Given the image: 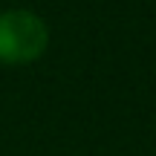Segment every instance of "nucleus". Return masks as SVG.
Masks as SVG:
<instances>
[{"label": "nucleus", "mask_w": 156, "mask_h": 156, "mask_svg": "<svg viewBox=\"0 0 156 156\" xmlns=\"http://www.w3.org/2000/svg\"><path fill=\"white\" fill-rule=\"evenodd\" d=\"M49 46V26L29 9L0 12V64L23 67L38 61Z\"/></svg>", "instance_id": "1"}]
</instances>
